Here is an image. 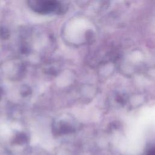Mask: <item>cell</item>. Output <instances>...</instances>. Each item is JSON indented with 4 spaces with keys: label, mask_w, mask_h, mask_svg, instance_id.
I'll return each mask as SVG.
<instances>
[{
    "label": "cell",
    "mask_w": 155,
    "mask_h": 155,
    "mask_svg": "<svg viewBox=\"0 0 155 155\" xmlns=\"http://www.w3.org/2000/svg\"><path fill=\"white\" fill-rule=\"evenodd\" d=\"M146 155H155V146L151 147L147 152Z\"/></svg>",
    "instance_id": "6da1fadb"
}]
</instances>
